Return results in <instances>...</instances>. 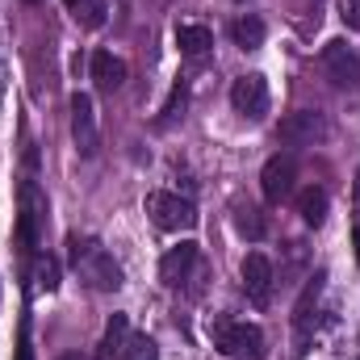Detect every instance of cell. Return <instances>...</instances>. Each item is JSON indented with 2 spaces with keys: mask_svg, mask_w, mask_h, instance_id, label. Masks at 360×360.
<instances>
[{
  "mask_svg": "<svg viewBox=\"0 0 360 360\" xmlns=\"http://www.w3.org/2000/svg\"><path fill=\"white\" fill-rule=\"evenodd\" d=\"M231 105L243 113V117H264L269 113V80L260 76V72H248V76H239L235 84H231Z\"/></svg>",
  "mask_w": 360,
  "mask_h": 360,
  "instance_id": "cell-7",
  "label": "cell"
},
{
  "mask_svg": "<svg viewBox=\"0 0 360 360\" xmlns=\"http://www.w3.org/2000/svg\"><path fill=\"white\" fill-rule=\"evenodd\" d=\"M147 214L160 231H193L197 226V205L180 193H147Z\"/></svg>",
  "mask_w": 360,
  "mask_h": 360,
  "instance_id": "cell-4",
  "label": "cell"
},
{
  "mask_svg": "<svg viewBox=\"0 0 360 360\" xmlns=\"http://www.w3.org/2000/svg\"><path fill=\"white\" fill-rule=\"evenodd\" d=\"M122 360H160V348H155V340L130 331V340H126V348H122Z\"/></svg>",
  "mask_w": 360,
  "mask_h": 360,
  "instance_id": "cell-20",
  "label": "cell"
},
{
  "mask_svg": "<svg viewBox=\"0 0 360 360\" xmlns=\"http://www.w3.org/2000/svg\"><path fill=\"white\" fill-rule=\"evenodd\" d=\"M176 46L188 55V59H201L210 46H214V34L205 25H180L176 30Z\"/></svg>",
  "mask_w": 360,
  "mask_h": 360,
  "instance_id": "cell-15",
  "label": "cell"
},
{
  "mask_svg": "<svg viewBox=\"0 0 360 360\" xmlns=\"http://www.w3.org/2000/svg\"><path fill=\"white\" fill-rule=\"evenodd\" d=\"M323 68H327V76H331L335 89H348V92L360 89V59L344 38H331L323 46Z\"/></svg>",
  "mask_w": 360,
  "mask_h": 360,
  "instance_id": "cell-5",
  "label": "cell"
},
{
  "mask_svg": "<svg viewBox=\"0 0 360 360\" xmlns=\"http://www.w3.org/2000/svg\"><path fill=\"white\" fill-rule=\"evenodd\" d=\"M340 17L348 30H360V0H340Z\"/></svg>",
  "mask_w": 360,
  "mask_h": 360,
  "instance_id": "cell-23",
  "label": "cell"
},
{
  "mask_svg": "<svg viewBox=\"0 0 360 360\" xmlns=\"http://www.w3.org/2000/svg\"><path fill=\"white\" fill-rule=\"evenodd\" d=\"M63 4H68V8H72V13H76V8H80V4H84V0H63Z\"/></svg>",
  "mask_w": 360,
  "mask_h": 360,
  "instance_id": "cell-25",
  "label": "cell"
},
{
  "mask_svg": "<svg viewBox=\"0 0 360 360\" xmlns=\"http://www.w3.org/2000/svg\"><path fill=\"white\" fill-rule=\"evenodd\" d=\"M76 21H80L84 30H101V25H105V0H84V4L76 8Z\"/></svg>",
  "mask_w": 360,
  "mask_h": 360,
  "instance_id": "cell-21",
  "label": "cell"
},
{
  "mask_svg": "<svg viewBox=\"0 0 360 360\" xmlns=\"http://www.w3.org/2000/svg\"><path fill=\"white\" fill-rule=\"evenodd\" d=\"M243 289H248V297H252L256 306H269V297H272V264H269V256L252 252V256L243 260Z\"/></svg>",
  "mask_w": 360,
  "mask_h": 360,
  "instance_id": "cell-11",
  "label": "cell"
},
{
  "mask_svg": "<svg viewBox=\"0 0 360 360\" xmlns=\"http://www.w3.org/2000/svg\"><path fill=\"white\" fill-rule=\"evenodd\" d=\"M297 214H302L306 226H323V218H327V188H319V184L302 188L297 193Z\"/></svg>",
  "mask_w": 360,
  "mask_h": 360,
  "instance_id": "cell-14",
  "label": "cell"
},
{
  "mask_svg": "<svg viewBox=\"0 0 360 360\" xmlns=\"http://www.w3.org/2000/svg\"><path fill=\"white\" fill-rule=\"evenodd\" d=\"M59 360H84V356L80 352H68V356H59Z\"/></svg>",
  "mask_w": 360,
  "mask_h": 360,
  "instance_id": "cell-26",
  "label": "cell"
},
{
  "mask_svg": "<svg viewBox=\"0 0 360 360\" xmlns=\"http://www.w3.org/2000/svg\"><path fill=\"white\" fill-rule=\"evenodd\" d=\"M323 281H327V276L319 272V276H314V281L306 285V293H302V302H297V310H293V323H297V331H302V335L310 331V319H314L310 310L319 306V293H323Z\"/></svg>",
  "mask_w": 360,
  "mask_h": 360,
  "instance_id": "cell-16",
  "label": "cell"
},
{
  "mask_svg": "<svg viewBox=\"0 0 360 360\" xmlns=\"http://www.w3.org/2000/svg\"><path fill=\"white\" fill-rule=\"evenodd\" d=\"M126 340H130V319H126V314H113V319L105 323L101 344H96V360H122Z\"/></svg>",
  "mask_w": 360,
  "mask_h": 360,
  "instance_id": "cell-13",
  "label": "cell"
},
{
  "mask_svg": "<svg viewBox=\"0 0 360 360\" xmlns=\"http://www.w3.org/2000/svg\"><path fill=\"white\" fill-rule=\"evenodd\" d=\"M293 180H297L293 160L289 155H272L269 164H264V172H260V188H264V197L276 205V201H285L293 193Z\"/></svg>",
  "mask_w": 360,
  "mask_h": 360,
  "instance_id": "cell-10",
  "label": "cell"
},
{
  "mask_svg": "<svg viewBox=\"0 0 360 360\" xmlns=\"http://www.w3.org/2000/svg\"><path fill=\"white\" fill-rule=\"evenodd\" d=\"M197 272H201V248H197V243H176V248L160 260V276H164L168 289L188 285Z\"/></svg>",
  "mask_w": 360,
  "mask_h": 360,
  "instance_id": "cell-8",
  "label": "cell"
},
{
  "mask_svg": "<svg viewBox=\"0 0 360 360\" xmlns=\"http://www.w3.org/2000/svg\"><path fill=\"white\" fill-rule=\"evenodd\" d=\"M356 193H360V172H356Z\"/></svg>",
  "mask_w": 360,
  "mask_h": 360,
  "instance_id": "cell-27",
  "label": "cell"
},
{
  "mask_svg": "<svg viewBox=\"0 0 360 360\" xmlns=\"http://www.w3.org/2000/svg\"><path fill=\"white\" fill-rule=\"evenodd\" d=\"M235 231H239L243 239H264V214H260L256 205H239V210H235Z\"/></svg>",
  "mask_w": 360,
  "mask_h": 360,
  "instance_id": "cell-18",
  "label": "cell"
},
{
  "mask_svg": "<svg viewBox=\"0 0 360 360\" xmlns=\"http://www.w3.org/2000/svg\"><path fill=\"white\" fill-rule=\"evenodd\" d=\"M89 72H92V80H96V89H105V92H113V89L126 84V63H122L113 51H96L89 59Z\"/></svg>",
  "mask_w": 360,
  "mask_h": 360,
  "instance_id": "cell-12",
  "label": "cell"
},
{
  "mask_svg": "<svg viewBox=\"0 0 360 360\" xmlns=\"http://www.w3.org/2000/svg\"><path fill=\"white\" fill-rule=\"evenodd\" d=\"M68 248H72V269L80 272L96 293H117V289H122V269H117V260H113L101 243L72 235Z\"/></svg>",
  "mask_w": 360,
  "mask_h": 360,
  "instance_id": "cell-1",
  "label": "cell"
},
{
  "mask_svg": "<svg viewBox=\"0 0 360 360\" xmlns=\"http://www.w3.org/2000/svg\"><path fill=\"white\" fill-rule=\"evenodd\" d=\"M323 134H327V122L319 113H310V109H297V113L281 117V126H276V139L285 147H314Z\"/></svg>",
  "mask_w": 360,
  "mask_h": 360,
  "instance_id": "cell-6",
  "label": "cell"
},
{
  "mask_svg": "<svg viewBox=\"0 0 360 360\" xmlns=\"http://www.w3.org/2000/svg\"><path fill=\"white\" fill-rule=\"evenodd\" d=\"M214 348L231 360H264L269 344L256 323H218L214 327Z\"/></svg>",
  "mask_w": 360,
  "mask_h": 360,
  "instance_id": "cell-3",
  "label": "cell"
},
{
  "mask_svg": "<svg viewBox=\"0 0 360 360\" xmlns=\"http://www.w3.org/2000/svg\"><path fill=\"white\" fill-rule=\"evenodd\" d=\"M72 139H76L80 155H96L101 134H96V109H92L89 92H76L72 96Z\"/></svg>",
  "mask_w": 360,
  "mask_h": 360,
  "instance_id": "cell-9",
  "label": "cell"
},
{
  "mask_svg": "<svg viewBox=\"0 0 360 360\" xmlns=\"http://www.w3.org/2000/svg\"><path fill=\"white\" fill-rule=\"evenodd\" d=\"M352 248H356V264H360V222L352 226Z\"/></svg>",
  "mask_w": 360,
  "mask_h": 360,
  "instance_id": "cell-24",
  "label": "cell"
},
{
  "mask_svg": "<svg viewBox=\"0 0 360 360\" xmlns=\"http://www.w3.org/2000/svg\"><path fill=\"white\" fill-rule=\"evenodd\" d=\"M231 34H235V42H239L243 51H256V46L264 42V21H260V17H239Z\"/></svg>",
  "mask_w": 360,
  "mask_h": 360,
  "instance_id": "cell-17",
  "label": "cell"
},
{
  "mask_svg": "<svg viewBox=\"0 0 360 360\" xmlns=\"http://www.w3.org/2000/svg\"><path fill=\"white\" fill-rule=\"evenodd\" d=\"M17 360H34V344H30V319H21V331H17Z\"/></svg>",
  "mask_w": 360,
  "mask_h": 360,
  "instance_id": "cell-22",
  "label": "cell"
},
{
  "mask_svg": "<svg viewBox=\"0 0 360 360\" xmlns=\"http://www.w3.org/2000/svg\"><path fill=\"white\" fill-rule=\"evenodd\" d=\"M46 214H51L46 193H42L34 180H21V188H17V243H21L25 252L38 248L42 226H46Z\"/></svg>",
  "mask_w": 360,
  "mask_h": 360,
  "instance_id": "cell-2",
  "label": "cell"
},
{
  "mask_svg": "<svg viewBox=\"0 0 360 360\" xmlns=\"http://www.w3.org/2000/svg\"><path fill=\"white\" fill-rule=\"evenodd\" d=\"M34 285L46 289V293L59 289V260H55V256H38V260H34Z\"/></svg>",
  "mask_w": 360,
  "mask_h": 360,
  "instance_id": "cell-19",
  "label": "cell"
}]
</instances>
